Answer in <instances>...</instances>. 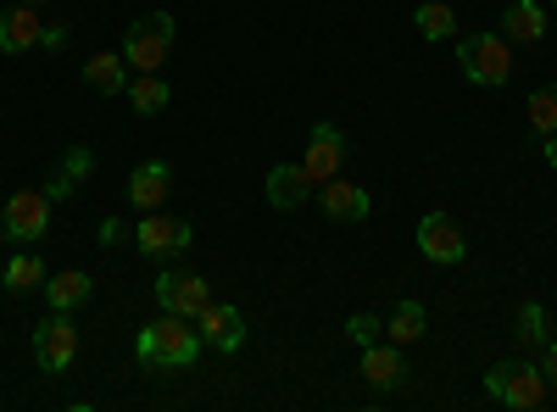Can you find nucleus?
Listing matches in <instances>:
<instances>
[{"label":"nucleus","mask_w":557,"mask_h":412,"mask_svg":"<svg viewBox=\"0 0 557 412\" xmlns=\"http://www.w3.org/2000/svg\"><path fill=\"white\" fill-rule=\"evenodd\" d=\"M168 101H173V89H168L157 73H139V78L128 84V107H134L139 117H157V112H168Z\"/></svg>","instance_id":"nucleus-21"},{"label":"nucleus","mask_w":557,"mask_h":412,"mask_svg":"<svg viewBox=\"0 0 557 412\" xmlns=\"http://www.w3.org/2000/svg\"><path fill=\"white\" fill-rule=\"evenodd\" d=\"M312 196H318V185L307 178L301 162H278V167H268V201H273L278 212H296V207L312 201Z\"/></svg>","instance_id":"nucleus-12"},{"label":"nucleus","mask_w":557,"mask_h":412,"mask_svg":"<svg viewBox=\"0 0 557 412\" xmlns=\"http://www.w3.org/2000/svg\"><path fill=\"white\" fill-rule=\"evenodd\" d=\"M134 246L146 251L151 262H168V257H178V251H190V246H196V228H190V217H162V207H157V212L139 217Z\"/></svg>","instance_id":"nucleus-5"},{"label":"nucleus","mask_w":557,"mask_h":412,"mask_svg":"<svg viewBox=\"0 0 557 412\" xmlns=\"http://www.w3.org/2000/svg\"><path fill=\"white\" fill-rule=\"evenodd\" d=\"M45 279H51V273H45V262H39L34 251L12 257V262H7V273H0V285H7L12 296H23V290H45Z\"/></svg>","instance_id":"nucleus-23"},{"label":"nucleus","mask_w":557,"mask_h":412,"mask_svg":"<svg viewBox=\"0 0 557 412\" xmlns=\"http://www.w3.org/2000/svg\"><path fill=\"white\" fill-rule=\"evenodd\" d=\"M424 329H430V312H424V301H396V312H391V324H385V335L407 351V346H418L424 340Z\"/></svg>","instance_id":"nucleus-19"},{"label":"nucleus","mask_w":557,"mask_h":412,"mask_svg":"<svg viewBox=\"0 0 557 412\" xmlns=\"http://www.w3.org/2000/svg\"><path fill=\"white\" fill-rule=\"evenodd\" d=\"M117 235H123V223H117V217H101V246H112Z\"/></svg>","instance_id":"nucleus-30"},{"label":"nucleus","mask_w":557,"mask_h":412,"mask_svg":"<svg viewBox=\"0 0 557 412\" xmlns=\"http://www.w3.org/2000/svg\"><path fill=\"white\" fill-rule=\"evenodd\" d=\"M318 201H323V217H335V223H362L368 207H374V196H368L362 185H346L341 173L330 178V185H318Z\"/></svg>","instance_id":"nucleus-13"},{"label":"nucleus","mask_w":557,"mask_h":412,"mask_svg":"<svg viewBox=\"0 0 557 412\" xmlns=\"http://www.w3.org/2000/svg\"><path fill=\"white\" fill-rule=\"evenodd\" d=\"M173 17L168 12H151V17H139V23H128V34H123V62L134 67V73H157L162 62H168V51H173Z\"/></svg>","instance_id":"nucleus-4"},{"label":"nucleus","mask_w":557,"mask_h":412,"mask_svg":"<svg viewBox=\"0 0 557 412\" xmlns=\"http://www.w3.org/2000/svg\"><path fill=\"white\" fill-rule=\"evenodd\" d=\"M546 385H552V390H557V340H552V346H546Z\"/></svg>","instance_id":"nucleus-31"},{"label":"nucleus","mask_w":557,"mask_h":412,"mask_svg":"<svg viewBox=\"0 0 557 412\" xmlns=\"http://www.w3.org/2000/svg\"><path fill=\"white\" fill-rule=\"evenodd\" d=\"M168 196H173V167H168V162H139V167L128 173V201H134L139 212H157Z\"/></svg>","instance_id":"nucleus-15"},{"label":"nucleus","mask_w":557,"mask_h":412,"mask_svg":"<svg viewBox=\"0 0 557 412\" xmlns=\"http://www.w3.org/2000/svg\"><path fill=\"white\" fill-rule=\"evenodd\" d=\"M519 340H524V346H541V340H546V307H541V301H524V307H519Z\"/></svg>","instance_id":"nucleus-25"},{"label":"nucleus","mask_w":557,"mask_h":412,"mask_svg":"<svg viewBox=\"0 0 557 412\" xmlns=\"http://www.w3.org/2000/svg\"><path fill=\"white\" fill-rule=\"evenodd\" d=\"M485 390L513 412H535L546 401V369H535V362H524V357L496 362V369L485 374Z\"/></svg>","instance_id":"nucleus-3"},{"label":"nucleus","mask_w":557,"mask_h":412,"mask_svg":"<svg viewBox=\"0 0 557 412\" xmlns=\"http://www.w3.org/2000/svg\"><path fill=\"white\" fill-rule=\"evenodd\" d=\"M62 173H67L73 185H78V178L89 173V151H84V146H73V151H67V167H62Z\"/></svg>","instance_id":"nucleus-27"},{"label":"nucleus","mask_w":557,"mask_h":412,"mask_svg":"<svg viewBox=\"0 0 557 412\" xmlns=\"http://www.w3.org/2000/svg\"><path fill=\"white\" fill-rule=\"evenodd\" d=\"M362 379L374 385V390H396L401 379H407V357H401V346L391 340V346H362Z\"/></svg>","instance_id":"nucleus-16"},{"label":"nucleus","mask_w":557,"mask_h":412,"mask_svg":"<svg viewBox=\"0 0 557 412\" xmlns=\"http://www.w3.org/2000/svg\"><path fill=\"white\" fill-rule=\"evenodd\" d=\"M73 357H78V329L67 324V312H51L34 329V362H39V374H67Z\"/></svg>","instance_id":"nucleus-7"},{"label":"nucleus","mask_w":557,"mask_h":412,"mask_svg":"<svg viewBox=\"0 0 557 412\" xmlns=\"http://www.w3.org/2000/svg\"><path fill=\"white\" fill-rule=\"evenodd\" d=\"M418 251H424L435 267H457L462 257H469V240H462L451 212H424V223H418Z\"/></svg>","instance_id":"nucleus-8"},{"label":"nucleus","mask_w":557,"mask_h":412,"mask_svg":"<svg viewBox=\"0 0 557 412\" xmlns=\"http://www.w3.org/2000/svg\"><path fill=\"white\" fill-rule=\"evenodd\" d=\"M341 157H346V134H341L335 123H312V146H307V157H301V167H307L312 185H330V178L341 173Z\"/></svg>","instance_id":"nucleus-10"},{"label":"nucleus","mask_w":557,"mask_h":412,"mask_svg":"<svg viewBox=\"0 0 557 412\" xmlns=\"http://www.w3.org/2000/svg\"><path fill=\"white\" fill-rule=\"evenodd\" d=\"M412 23H418V34H424L430 45H441V39H451V34H457V12L446 7V0H418Z\"/></svg>","instance_id":"nucleus-22"},{"label":"nucleus","mask_w":557,"mask_h":412,"mask_svg":"<svg viewBox=\"0 0 557 412\" xmlns=\"http://www.w3.org/2000/svg\"><path fill=\"white\" fill-rule=\"evenodd\" d=\"M552 7H557V0H552Z\"/></svg>","instance_id":"nucleus-34"},{"label":"nucleus","mask_w":557,"mask_h":412,"mask_svg":"<svg viewBox=\"0 0 557 412\" xmlns=\"http://www.w3.org/2000/svg\"><path fill=\"white\" fill-rule=\"evenodd\" d=\"M457 62H462V78L480 84V89H502L513 78V57H507V39L480 28V34H462L457 39Z\"/></svg>","instance_id":"nucleus-2"},{"label":"nucleus","mask_w":557,"mask_h":412,"mask_svg":"<svg viewBox=\"0 0 557 412\" xmlns=\"http://www.w3.org/2000/svg\"><path fill=\"white\" fill-rule=\"evenodd\" d=\"M502 39H519V45H541L546 39V7L541 0H513L502 17Z\"/></svg>","instance_id":"nucleus-18"},{"label":"nucleus","mask_w":557,"mask_h":412,"mask_svg":"<svg viewBox=\"0 0 557 412\" xmlns=\"http://www.w3.org/2000/svg\"><path fill=\"white\" fill-rule=\"evenodd\" d=\"M39 39H45V23L34 17V7H7V12H0V51H7V57L39 51Z\"/></svg>","instance_id":"nucleus-14"},{"label":"nucleus","mask_w":557,"mask_h":412,"mask_svg":"<svg viewBox=\"0 0 557 412\" xmlns=\"http://www.w3.org/2000/svg\"><path fill=\"white\" fill-rule=\"evenodd\" d=\"M196 329H201V346L235 357V351L246 346V312L228 307V301H207V307L196 312Z\"/></svg>","instance_id":"nucleus-9"},{"label":"nucleus","mask_w":557,"mask_h":412,"mask_svg":"<svg viewBox=\"0 0 557 412\" xmlns=\"http://www.w3.org/2000/svg\"><path fill=\"white\" fill-rule=\"evenodd\" d=\"M89 296H96V279H89L84 267H62V273H51V279H45V301H51V312H73V307H84Z\"/></svg>","instance_id":"nucleus-17"},{"label":"nucleus","mask_w":557,"mask_h":412,"mask_svg":"<svg viewBox=\"0 0 557 412\" xmlns=\"http://www.w3.org/2000/svg\"><path fill=\"white\" fill-rule=\"evenodd\" d=\"M17 7H45V0H17Z\"/></svg>","instance_id":"nucleus-33"},{"label":"nucleus","mask_w":557,"mask_h":412,"mask_svg":"<svg viewBox=\"0 0 557 412\" xmlns=\"http://www.w3.org/2000/svg\"><path fill=\"white\" fill-rule=\"evenodd\" d=\"M84 84L89 89H101V96H117V89H128V62L123 57H89L84 62Z\"/></svg>","instance_id":"nucleus-20"},{"label":"nucleus","mask_w":557,"mask_h":412,"mask_svg":"<svg viewBox=\"0 0 557 412\" xmlns=\"http://www.w3.org/2000/svg\"><path fill=\"white\" fill-rule=\"evenodd\" d=\"M546 167L557 173V134H546Z\"/></svg>","instance_id":"nucleus-32"},{"label":"nucleus","mask_w":557,"mask_h":412,"mask_svg":"<svg viewBox=\"0 0 557 412\" xmlns=\"http://www.w3.org/2000/svg\"><path fill=\"white\" fill-rule=\"evenodd\" d=\"M39 45H45V51H62V45H67V28H45Z\"/></svg>","instance_id":"nucleus-29"},{"label":"nucleus","mask_w":557,"mask_h":412,"mask_svg":"<svg viewBox=\"0 0 557 412\" xmlns=\"http://www.w3.org/2000/svg\"><path fill=\"white\" fill-rule=\"evenodd\" d=\"M134 357L146 362V369H162V374L190 369V362L201 357V329H196V317L162 312L157 324H146V329L134 335Z\"/></svg>","instance_id":"nucleus-1"},{"label":"nucleus","mask_w":557,"mask_h":412,"mask_svg":"<svg viewBox=\"0 0 557 412\" xmlns=\"http://www.w3.org/2000/svg\"><path fill=\"white\" fill-rule=\"evenodd\" d=\"M346 335H351L357 346H374V340L385 335V324H380L374 312H351V317H346Z\"/></svg>","instance_id":"nucleus-26"},{"label":"nucleus","mask_w":557,"mask_h":412,"mask_svg":"<svg viewBox=\"0 0 557 412\" xmlns=\"http://www.w3.org/2000/svg\"><path fill=\"white\" fill-rule=\"evenodd\" d=\"M0 235L7 240H45L51 235V196L45 190H17L0 212Z\"/></svg>","instance_id":"nucleus-6"},{"label":"nucleus","mask_w":557,"mask_h":412,"mask_svg":"<svg viewBox=\"0 0 557 412\" xmlns=\"http://www.w3.org/2000/svg\"><path fill=\"white\" fill-rule=\"evenodd\" d=\"M530 128L541 134V140H546V134H557V84H546V89H535V96H530Z\"/></svg>","instance_id":"nucleus-24"},{"label":"nucleus","mask_w":557,"mask_h":412,"mask_svg":"<svg viewBox=\"0 0 557 412\" xmlns=\"http://www.w3.org/2000/svg\"><path fill=\"white\" fill-rule=\"evenodd\" d=\"M212 301V290H207V279H196V273H162L157 279V307L162 312H178V317H196L201 307Z\"/></svg>","instance_id":"nucleus-11"},{"label":"nucleus","mask_w":557,"mask_h":412,"mask_svg":"<svg viewBox=\"0 0 557 412\" xmlns=\"http://www.w3.org/2000/svg\"><path fill=\"white\" fill-rule=\"evenodd\" d=\"M67 190H73V178H67V173H57L51 185H45V196H51V201H67Z\"/></svg>","instance_id":"nucleus-28"}]
</instances>
